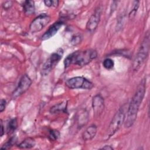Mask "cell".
Returning a JSON list of instances; mask_svg holds the SVG:
<instances>
[{
    "label": "cell",
    "instance_id": "cell-12",
    "mask_svg": "<svg viewBox=\"0 0 150 150\" xmlns=\"http://www.w3.org/2000/svg\"><path fill=\"white\" fill-rule=\"evenodd\" d=\"M97 128L95 125L88 127L82 134V138L84 141H90L93 139L97 134Z\"/></svg>",
    "mask_w": 150,
    "mask_h": 150
},
{
    "label": "cell",
    "instance_id": "cell-8",
    "mask_svg": "<svg viewBox=\"0 0 150 150\" xmlns=\"http://www.w3.org/2000/svg\"><path fill=\"white\" fill-rule=\"evenodd\" d=\"M32 84V80L27 74L23 75L19 80L17 87L13 90L12 94L13 99H15L23 93H24L30 87Z\"/></svg>",
    "mask_w": 150,
    "mask_h": 150
},
{
    "label": "cell",
    "instance_id": "cell-4",
    "mask_svg": "<svg viewBox=\"0 0 150 150\" xmlns=\"http://www.w3.org/2000/svg\"><path fill=\"white\" fill-rule=\"evenodd\" d=\"M149 50V33L147 31L140 45L138 52L133 62L132 69L137 71L141 67L145 60L147 57Z\"/></svg>",
    "mask_w": 150,
    "mask_h": 150
},
{
    "label": "cell",
    "instance_id": "cell-11",
    "mask_svg": "<svg viewBox=\"0 0 150 150\" xmlns=\"http://www.w3.org/2000/svg\"><path fill=\"white\" fill-rule=\"evenodd\" d=\"M63 25L62 21H57L54 22L52 25H51L49 29L43 33L42 36V40H45L50 39V38L54 36L58 32L59 29Z\"/></svg>",
    "mask_w": 150,
    "mask_h": 150
},
{
    "label": "cell",
    "instance_id": "cell-7",
    "mask_svg": "<svg viewBox=\"0 0 150 150\" xmlns=\"http://www.w3.org/2000/svg\"><path fill=\"white\" fill-rule=\"evenodd\" d=\"M50 17L46 14L42 13L36 17L30 23L29 29L31 32L36 33L43 29L50 22Z\"/></svg>",
    "mask_w": 150,
    "mask_h": 150
},
{
    "label": "cell",
    "instance_id": "cell-21",
    "mask_svg": "<svg viewBox=\"0 0 150 150\" xmlns=\"http://www.w3.org/2000/svg\"><path fill=\"white\" fill-rule=\"evenodd\" d=\"M103 64V66L106 69H111L114 67V61L111 59L106 58L104 60Z\"/></svg>",
    "mask_w": 150,
    "mask_h": 150
},
{
    "label": "cell",
    "instance_id": "cell-1",
    "mask_svg": "<svg viewBox=\"0 0 150 150\" xmlns=\"http://www.w3.org/2000/svg\"><path fill=\"white\" fill-rule=\"evenodd\" d=\"M146 91V79H144L137 87L136 91L128 106L124 125L126 128H129L134 124L139 107L145 96Z\"/></svg>",
    "mask_w": 150,
    "mask_h": 150
},
{
    "label": "cell",
    "instance_id": "cell-16",
    "mask_svg": "<svg viewBox=\"0 0 150 150\" xmlns=\"http://www.w3.org/2000/svg\"><path fill=\"white\" fill-rule=\"evenodd\" d=\"M35 141L30 137L25 138L23 141L18 145V147L21 149H30L35 146Z\"/></svg>",
    "mask_w": 150,
    "mask_h": 150
},
{
    "label": "cell",
    "instance_id": "cell-25",
    "mask_svg": "<svg viewBox=\"0 0 150 150\" xmlns=\"http://www.w3.org/2000/svg\"><path fill=\"white\" fill-rule=\"evenodd\" d=\"M2 6H3V8L5 9H9L12 6V1H6L2 5Z\"/></svg>",
    "mask_w": 150,
    "mask_h": 150
},
{
    "label": "cell",
    "instance_id": "cell-24",
    "mask_svg": "<svg viewBox=\"0 0 150 150\" xmlns=\"http://www.w3.org/2000/svg\"><path fill=\"white\" fill-rule=\"evenodd\" d=\"M6 104V100L4 99H1L0 101V112H2L5 110Z\"/></svg>",
    "mask_w": 150,
    "mask_h": 150
},
{
    "label": "cell",
    "instance_id": "cell-20",
    "mask_svg": "<svg viewBox=\"0 0 150 150\" xmlns=\"http://www.w3.org/2000/svg\"><path fill=\"white\" fill-rule=\"evenodd\" d=\"M60 137V132L56 129H52L49 131L48 137L51 141H56Z\"/></svg>",
    "mask_w": 150,
    "mask_h": 150
},
{
    "label": "cell",
    "instance_id": "cell-23",
    "mask_svg": "<svg viewBox=\"0 0 150 150\" xmlns=\"http://www.w3.org/2000/svg\"><path fill=\"white\" fill-rule=\"evenodd\" d=\"M44 3H45V5L47 6L56 7L58 6L59 1H53V0H45V1H44Z\"/></svg>",
    "mask_w": 150,
    "mask_h": 150
},
{
    "label": "cell",
    "instance_id": "cell-3",
    "mask_svg": "<svg viewBox=\"0 0 150 150\" xmlns=\"http://www.w3.org/2000/svg\"><path fill=\"white\" fill-rule=\"evenodd\" d=\"M127 104H125L120 107L112 117L107 129V139L113 136L124 123L127 111Z\"/></svg>",
    "mask_w": 150,
    "mask_h": 150
},
{
    "label": "cell",
    "instance_id": "cell-5",
    "mask_svg": "<svg viewBox=\"0 0 150 150\" xmlns=\"http://www.w3.org/2000/svg\"><path fill=\"white\" fill-rule=\"evenodd\" d=\"M66 85L71 89L82 88L90 90L94 86L91 81L83 77L80 76L74 77L68 79L66 82Z\"/></svg>",
    "mask_w": 150,
    "mask_h": 150
},
{
    "label": "cell",
    "instance_id": "cell-17",
    "mask_svg": "<svg viewBox=\"0 0 150 150\" xmlns=\"http://www.w3.org/2000/svg\"><path fill=\"white\" fill-rule=\"evenodd\" d=\"M139 2L138 1H135L133 2L132 8L130 12L129 13V19H132L133 18L135 17L136 13L137 12L138 8L139 7Z\"/></svg>",
    "mask_w": 150,
    "mask_h": 150
},
{
    "label": "cell",
    "instance_id": "cell-6",
    "mask_svg": "<svg viewBox=\"0 0 150 150\" xmlns=\"http://www.w3.org/2000/svg\"><path fill=\"white\" fill-rule=\"evenodd\" d=\"M63 55V50L59 49L56 52L51 54L50 57L44 63L42 69V74L43 76L47 75L52 69L62 59Z\"/></svg>",
    "mask_w": 150,
    "mask_h": 150
},
{
    "label": "cell",
    "instance_id": "cell-2",
    "mask_svg": "<svg viewBox=\"0 0 150 150\" xmlns=\"http://www.w3.org/2000/svg\"><path fill=\"white\" fill-rule=\"evenodd\" d=\"M97 56V52L94 49H87L82 51H76L68 55L64 60L65 67L70 64L84 66L91 62Z\"/></svg>",
    "mask_w": 150,
    "mask_h": 150
},
{
    "label": "cell",
    "instance_id": "cell-18",
    "mask_svg": "<svg viewBox=\"0 0 150 150\" xmlns=\"http://www.w3.org/2000/svg\"><path fill=\"white\" fill-rule=\"evenodd\" d=\"M18 122L16 118H13L11 120L8 124V132H13L17 128Z\"/></svg>",
    "mask_w": 150,
    "mask_h": 150
},
{
    "label": "cell",
    "instance_id": "cell-27",
    "mask_svg": "<svg viewBox=\"0 0 150 150\" xmlns=\"http://www.w3.org/2000/svg\"><path fill=\"white\" fill-rule=\"evenodd\" d=\"M1 137H2L4 134V125L2 120H1Z\"/></svg>",
    "mask_w": 150,
    "mask_h": 150
},
{
    "label": "cell",
    "instance_id": "cell-14",
    "mask_svg": "<svg viewBox=\"0 0 150 150\" xmlns=\"http://www.w3.org/2000/svg\"><path fill=\"white\" fill-rule=\"evenodd\" d=\"M67 112V102L63 101L57 104H55L50 109V112L51 114H56L60 112Z\"/></svg>",
    "mask_w": 150,
    "mask_h": 150
},
{
    "label": "cell",
    "instance_id": "cell-10",
    "mask_svg": "<svg viewBox=\"0 0 150 150\" xmlns=\"http://www.w3.org/2000/svg\"><path fill=\"white\" fill-rule=\"evenodd\" d=\"M92 107L96 117H99L104 108V100L100 94H97L93 97Z\"/></svg>",
    "mask_w": 150,
    "mask_h": 150
},
{
    "label": "cell",
    "instance_id": "cell-15",
    "mask_svg": "<svg viewBox=\"0 0 150 150\" xmlns=\"http://www.w3.org/2000/svg\"><path fill=\"white\" fill-rule=\"evenodd\" d=\"M23 8L26 15H30L33 14L35 11L34 1L30 0L25 1L23 4Z\"/></svg>",
    "mask_w": 150,
    "mask_h": 150
},
{
    "label": "cell",
    "instance_id": "cell-19",
    "mask_svg": "<svg viewBox=\"0 0 150 150\" xmlns=\"http://www.w3.org/2000/svg\"><path fill=\"white\" fill-rule=\"evenodd\" d=\"M17 139L15 137H11L8 142H6L4 145H2L1 146V149H8L11 148L13 145H15Z\"/></svg>",
    "mask_w": 150,
    "mask_h": 150
},
{
    "label": "cell",
    "instance_id": "cell-22",
    "mask_svg": "<svg viewBox=\"0 0 150 150\" xmlns=\"http://www.w3.org/2000/svg\"><path fill=\"white\" fill-rule=\"evenodd\" d=\"M81 39H82L81 35L80 34H76L72 37L71 39V43L73 45L76 46L81 42Z\"/></svg>",
    "mask_w": 150,
    "mask_h": 150
},
{
    "label": "cell",
    "instance_id": "cell-13",
    "mask_svg": "<svg viewBox=\"0 0 150 150\" xmlns=\"http://www.w3.org/2000/svg\"><path fill=\"white\" fill-rule=\"evenodd\" d=\"M88 113L86 110L82 109L80 110L77 116V122L78 127L81 128L86 125L88 121Z\"/></svg>",
    "mask_w": 150,
    "mask_h": 150
},
{
    "label": "cell",
    "instance_id": "cell-26",
    "mask_svg": "<svg viewBox=\"0 0 150 150\" xmlns=\"http://www.w3.org/2000/svg\"><path fill=\"white\" fill-rule=\"evenodd\" d=\"M101 149H106V150H112L114 148L112 146H111V145H106L104 146H103L101 148H100Z\"/></svg>",
    "mask_w": 150,
    "mask_h": 150
},
{
    "label": "cell",
    "instance_id": "cell-9",
    "mask_svg": "<svg viewBox=\"0 0 150 150\" xmlns=\"http://www.w3.org/2000/svg\"><path fill=\"white\" fill-rule=\"evenodd\" d=\"M101 8L98 7L96 9L94 12L91 15L87 22L86 29L90 32H93L97 28L100 21Z\"/></svg>",
    "mask_w": 150,
    "mask_h": 150
}]
</instances>
